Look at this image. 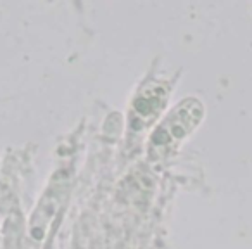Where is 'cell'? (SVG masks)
I'll use <instances>...</instances> for the list:
<instances>
[{"label": "cell", "mask_w": 252, "mask_h": 249, "mask_svg": "<svg viewBox=\"0 0 252 249\" xmlns=\"http://www.w3.org/2000/svg\"><path fill=\"white\" fill-rule=\"evenodd\" d=\"M200 116H202V106L193 99H189V101L176 106L171 114L164 119V123L152 135L151 145H149L151 158L158 159L169 154L176 147V144L185 135H189V132L193 130Z\"/></svg>", "instance_id": "6da1fadb"}, {"label": "cell", "mask_w": 252, "mask_h": 249, "mask_svg": "<svg viewBox=\"0 0 252 249\" xmlns=\"http://www.w3.org/2000/svg\"><path fill=\"white\" fill-rule=\"evenodd\" d=\"M166 102V90L164 87L158 83H149L144 90L140 92L133 102L131 109V127L135 130H142L154 121V118L159 114L161 107Z\"/></svg>", "instance_id": "7a4b0ae2"}]
</instances>
